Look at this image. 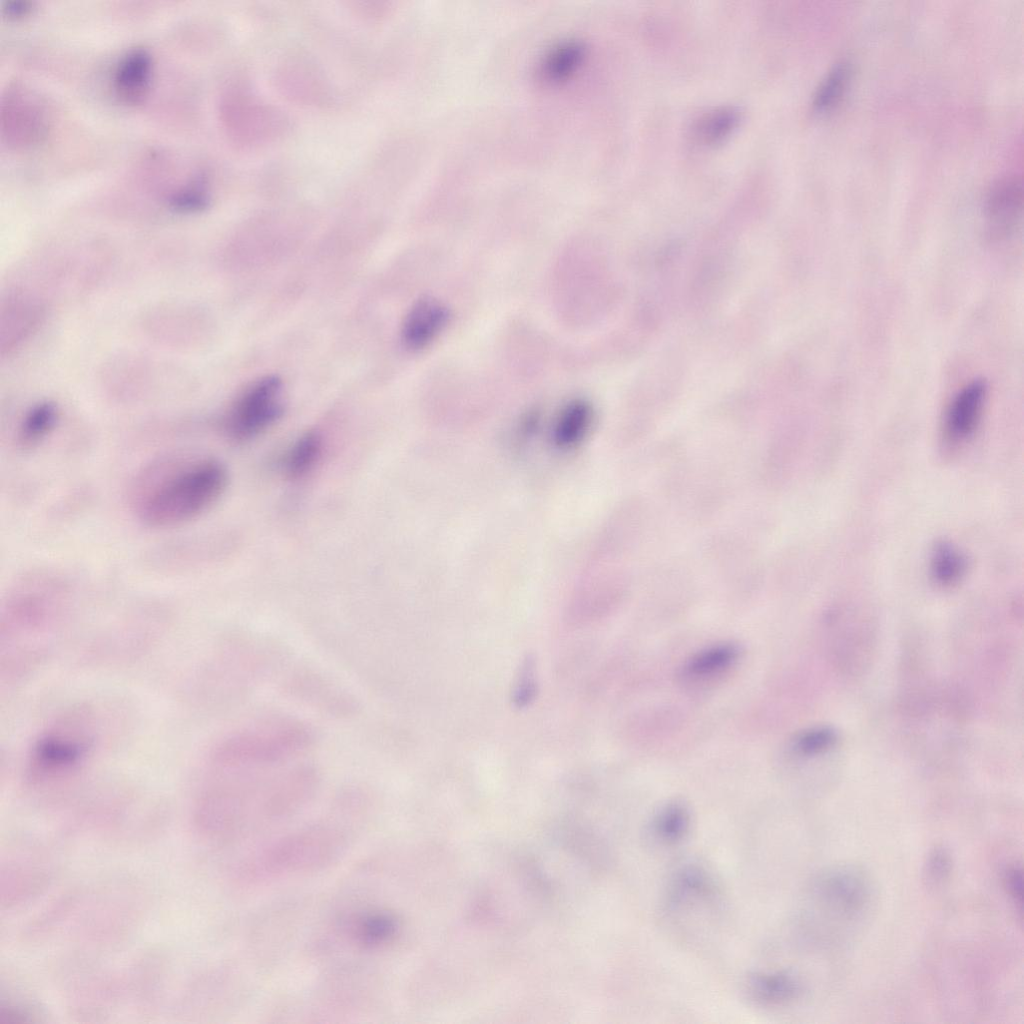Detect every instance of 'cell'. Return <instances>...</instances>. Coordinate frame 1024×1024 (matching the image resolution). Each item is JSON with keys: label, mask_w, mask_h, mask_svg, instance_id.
<instances>
[{"label": "cell", "mask_w": 1024, "mask_h": 1024, "mask_svg": "<svg viewBox=\"0 0 1024 1024\" xmlns=\"http://www.w3.org/2000/svg\"><path fill=\"white\" fill-rule=\"evenodd\" d=\"M228 473L212 458L162 459L139 474L131 491L134 511L146 526L168 529L209 510L226 489Z\"/></svg>", "instance_id": "obj_1"}, {"label": "cell", "mask_w": 1024, "mask_h": 1024, "mask_svg": "<svg viewBox=\"0 0 1024 1024\" xmlns=\"http://www.w3.org/2000/svg\"><path fill=\"white\" fill-rule=\"evenodd\" d=\"M28 583L7 601L1 618V667L11 680L25 675L52 645L61 609L58 589Z\"/></svg>", "instance_id": "obj_2"}, {"label": "cell", "mask_w": 1024, "mask_h": 1024, "mask_svg": "<svg viewBox=\"0 0 1024 1024\" xmlns=\"http://www.w3.org/2000/svg\"><path fill=\"white\" fill-rule=\"evenodd\" d=\"M317 781L315 769L301 765L260 785L219 782L208 789L206 804L233 825L249 830L297 810L312 795Z\"/></svg>", "instance_id": "obj_3"}, {"label": "cell", "mask_w": 1024, "mask_h": 1024, "mask_svg": "<svg viewBox=\"0 0 1024 1024\" xmlns=\"http://www.w3.org/2000/svg\"><path fill=\"white\" fill-rule=\"evenodd\" d=\"M810 888L815 911L836 942L863 928L877 905L875 880L858 864L829 866L816 875Z\"/></svg>", "instance_id": "obj_4"}, {"label": "cell", "mask_w": 1024, "mask_h": 1024, "mask_svg": "<svg viewBox=\"0 0 1024 1024\" xmlns=\"http://www.w3.org/2000/svg\"><path fill=\"white\" fill-rule=\"evenodd\" d=\"M98 734V712L93 707L81 705L66 711L35 741L26 776L34 783H46L74 775L91 756Z\"/></svg>", "instance_id": "obj_5"}, {"label": "cell", "mask_w": 1024, "mask_h": 1024, "mask_svg": "<svg viewBox=\"0 0 1024 1024\" xmlns=\"http://www.w3.org/2000/svg\"><path fill=\"white\" fill-rule=\"evenodd\" d=\"M312 741L310 729L296 722L246 730L221 741L211 754L210 765L225 770L271 766L303 752Z\"/></svg>", "instance_id": "obj_6"}, {"label": "cell", "mask_w": 1024, "mask_h": 1024, "mask_svg": "<svg viewBox=\"0 0 1024 1024\" xmlns=\"http://www.w3.org/2000/svg\"><path fill=\"white\" fill-rule=\"evenodd\" d=\"M341 845L342 838L335 829H307L264 851L250 865L248 874L258 877L317 866L333 858Z\"/></svg>", "instance_id": "obj_7"}, {"label": "cell", "mask_w": 1024, "mask_h": 1024, "mask_svg": "<svg viewBox=\"0 0 1024 1024\" xmlns=\"http://www.w3.org/2000/svg\"><path fill=\"white\" fill-rule=\"evenodd\" d=\"M282 381L275 375L254 382L236 400L225 421V430L236 441L255 438L283 414Z\"/></svg>", "instance_id": "obj_8"}, {"label": "cell", "mask_w": 1024, "mask_h": 1024, "mask_svg": "<svg viewBox=\"0 0 1024 1024\" xmlns=\"http://www.w3.org/2000/svg\"><path fill=\"white\" fill-rule=\"evenodd\" d=\"M449 320L450 311L444 303L433 297L420 298L404 319L402 341L409 349H422L439 336Z\"/></svg>", "instance_id": "obj_9"}, {"label": "cell", "mask_w": 1024, "mask_h": 1024, "mask_svg": "<svg viewBox=\"0 0 1024 1024\" xmlns=\"http://www.w3.org/2000/svg\"><path fill=\"white\" fill-rule=\"evenodd\" d=\"M1022 182L1016 176L997 181L988 192L985 214L992 235H1008L1015 228L1022 211Z\"/></svg>", "instance_id": "obj_10"}, {"label": "cell", "mask_w": 1024, "mask_h": 1024, "mask_svg": "<svg viewBox=\"0 0 1024 1024\" xmlns=\"http://www.w3.org/2000/svg\"><path fill=\"white\" fill-rule=\"evenodd\" d=\"M987 386L982 380H974L962 387L948 406L944 427L947 436L962 441L975 431L983 411Z\"/></svg>", "instance_id": "obj_11"}, {"label": "cell", "mask_w": 1024, "mask_h": 1024, "mask_svg": "<svg viewBox=\"0 0 1024 1024\" xmlns=\"http://www.w3.org/2000/svg\"><path fill=\"white\" fill-rule=\"evenodd\" d=\"M152 57L144 48L128 51L118 63L114 74V87L122 101L141 102L147 95L152 76Z\"/></svg>", "instance_id": "obj_12"}, {"label": "cell", "mask_w": 1024, "mask_h": 1024, "mask_svg": "<svg viewBox=\"0 0 1024 1024\" xmlns=\"http://www.w3.org/2000/svg\"><path fill=\"white\" fill-rule=\"evenodd\" d=\"M593 417V409L588 401L582 398L570 400L562 407L554 422V443L562 449L576 446L589 433Z\"/></svg>", "instance_id": "obj_13"}, {"label": "cell", "mask_w": 1024, "mask_h": 1024, "mask_svg": "<svg viewBox=\"0 0 1024 1024\" xmlns=\"http://www.w3.org/2000/svg\"><path fill=\"white\" fill-rule=\"evenodd\" d=\"M740 657L737 644L723 642L706 647L686 661L682 675L689 680H703L730 669Z\"/></svg>", "instance_id": "obj_14"}, {"label": "cell", "mask_w": 1024, "mask_h": 1024, "mask_svg": "<svg viewBox=\"0 0 1024 1024\" xmlns=\"http://www.w3.org/2000/svg\"><path fill=\"white\" fill-rule=\"evenodd\" d=\"M801 982L789 971L755 973L749 978L748 990L758 1002L769 1005L787 1003L801 992Z\"/></svg>", "instance_id": "obj_15"}, {"label": "cell", "mask_w": 1024, "mask_h": 1024, "mask_svg": "<svg viewBox=\"0 0 1024 1024\" xmlns=\"http://www.w3.org/2000/svg\"><path fill=\"white\" fill-rule=\"evenodd\" d=\"M712 888V881L703 868L685 865L676 871L670 881L667 904L671 908H677L708 896Z\"/></svg>", "instance_id": "obj_16"}, {"label": "cell", "mask_w": 1024, "mask_h": 1024, "mask_svg": "<svg viewBox=\"0 0 1024 1024\" xmlns=\"http://www.w3.org/2000/svg\"><path fill=\"white\" fill-rule=\"evenodd\" d=\"M58 421V408L52 402L34 405L23 417L17 431V445L32 449L40 445L53 431Z\"/></svg>", "instance_id": "obj_17"}, {"label": "cell", "mask_w": 1024, "mask_h": 1024, "mask_svg": "<svg viewBox=\"0 0 1024 1024\" xmlns=\"http://www.w3.org/2000/svg\"><path fill=\"white\" fill-rule=\"evenodd\" d=\"M28 99L16 98V103L9 99L7 105V129L10 136L19 135L17 143L31 145L39 140L45 132L41 111Z\"/></svg>", "instance_id": "obj_18"}, {"label": "cell", "mask_w": 1024, "mask_h": 1024, "mask_svg": "<svg viewBox=\"0 0 1024 1024\" xmlns=\"http://www.w3.org/2000/svg\"><path fill=\"white\" fill-rule=\"evenodd\" d=\"M396 919L386 912H374L360 917L352 925V937L358 945L376 948L388 943L396 934Z\"/></svg>", "instance_id": "obj_19"}, {"label": "cell", "mask_w": 1024, "mask_h": 1024, "mask_svg": "<svg viewBox=\"0 0 1024 1024\" xmlns=\"http://www.w3.org/2000/svg\"><path fill=\"white\" fill-rule=\"evenodd\" d=\"M584 59V49L574 41L552 48L540 64V73L547 81L559 82L574 73Z\"/></svg>", "instance_id": "obj_20"}, {"label": "cell", "mask_w": 1024, "mask_h": 1024, "mask_svg": "<svg viewBox=\"0 0 1024 1024\" xmlns=\"http://www.w3.org/2000/svg\"><path fill=\"white\" fill-rule=\"evenodd\" d=\"M966 568L964 554L953 544L942 541L934 546L930 570L936 583L942 586L956 584L965 574Z\"/></svg>", "instance_id": "obj_21"}, {"label": "cell", "mask_w": 1024, "mask_h": 1024, "mask_svg": "<svg viewBox=\"0 0 1024 1024\" xmlns=\"http://www.w3.org/2000/svg\"><path fill=\"white\" fill-rule=\"evenodd\" d=\"M322 438L316 432H308L302 435L288 451L284 468L286 474L292 479H299L306 476L313 470L322 454Z\"/></svg>", "instance_id": "obj_22"}, {"label": "cell", "mask_w": 1024, "mask_h": 1024, "mask_svg": "<svg viewBox=\"0 0 1024 1024\" xmlns=\"http://www.w3.org/2000/svg\"><path fill=\"white\" fill-rule=\"evenodd\" d=\"M690 815L687 807L681 802L665 805L652 821L654 835L665 843L680 841L688 832Z\"/></svg>", "instance_id": "obj_23"}, {"label": "cell", "mask_w": 1024, "mask_h": 1024, "mask_svg": "<svg viewBox=\"0 0 1024 1024\" xmlns=\"http://www.w3.org/2000/svg\"><path fill=\"white\" fill-rule=\"evenodd\" d=\"M953 864V856L947 846L937 844L931 848L922 869L925 887L933 891L943 888L952 875Z\"/></svg>", "instance_id": "obj_24"}, {"label": "cell", "mask_w": 1024, "mask_h": 1024, "mask_svg": "<svg viewBox=\"0 0 1024 1024\" xmlns=\"http://www.w3.org/2000/svg\"><path fill=\"white\" fill-rule=\"evenodd\" d=\"M849 78L848 65L842 62L837 64L818 88L813 101L814 108L818 112H826L837 105L845 92Z\"/></svg>", "instance_id": "obj_25"}, {"label": "cell", "mask_w": 1024, "mask_h": 1024, "mask_svg": "<svg viewBox=\"0 0 1024 1024\" xmlns=\"http://www.w3.org/2000/svg\"><path fill=\"white\" fill-rule=\"evenodd\" d=\"M837 732L829 726H816L796 735L792 748L801 756H815L831 749L837 742Z\"/></svg>", "instance_id": "obj_26"}, {"label": "cell", "mask_w": 1024, "mask_h": 1024, "mask_svg": "<svg viewBox=\"0 0 1024 1024\" xmlns=\"http://www.w3.org/2000/svg\"><path fill=\"white\" fill-rule=\"evenodd\" d=\"M739 113L734 108H722L708 115L700 124L699 135L708 143L722 140L737 125Z\"/></svg>", "instance_id": "obj_27"}, {"label": "cell", "mask_w": 1024, "mask_h": 1024, "mask_svg": "<svg viewBox=\"0 0 1024 1024\" xmlns=\"http://www.w3.org/2000/svg\"><path fill=\"white\" fill-rule=\"evenodd\" d=\"M208 196L199 182L186 184L170 198V205L180 212H195L207 206Z\"/></svg>", "instance_id": "obj_28"}, {"label": "cell", "mask_w": 1024, "mask_h": 1024, "mask_svg": "<svg viewBox=\"0 0 1024 1024\" xmlns=\"http://www.w3.org/2000/svg\"><path fill=\"white\" fill-rule=\"evenodd\" d=\"M1004 887L1007 894L1018 908L1022 909L1023 900V874L1019 865H1011L1006 868L1003 876Z\"/></svg>", "instance_id": "obj_29"}, {"label": "cell", "mask_w": 1024, "mask_h": 1024, "mask_svg": "<svg viewBox=\"0 0 1024 1024\" xmlns=\"http://www.w3.org/2000/svg\"><path fill=\"white\" fill-rule=\"evenodd\" d=\"M534 688L535 685L533 678V668L531 667V664L528 662L524 669L521 671V677H519L518 681L516 701L519 703V705H523L524 703H527L531 700L532 695L534 693Z\"/></svg>", "instance_id": "obj_30"}, {"label": "cell", "mask_w": 1024, "mask_h": 1024, "mask_svg": "<svg viewBox=\"0 0 1024 1024\" xmlns=\"http://www.w3.org/2000/svg\"><path fill=\"white\" fill-rule=\"evenodd\" d=\"M32 4L27 1H10L3 8L10 17L24 16L30 12Z\"/></svg>", "instance_id": "obj_31"}]
</instances>
